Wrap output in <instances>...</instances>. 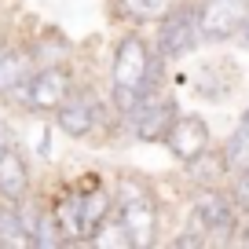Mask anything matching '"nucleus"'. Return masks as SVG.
Returning <instances> with one entry per match:
<instances>
[{
  "label": "nucleus",
  "instance_id": "obj_22",
  "mask_svg": "<svg viewBox=\"0 0 249 249\" xmlns=\"http://www.w3.org/2000/svg\"><path fill=\"white\" fill-rule=\"evenodd\" d=\"M238 40L249 48V15H246V22H242V30H238Z\"/></svg>",
  "mask_w": 249,
  "mask_h": 249
},
{
  "label": "nucleus",
  "instance_id": "obj_23",
  "mask_svg": "<svg viewBox=\"0 0 249 249\" xmlns=\"http://www.w3.org/2000/svg\"><path fill=\"white\" fill-rule=\"evenodd\" d=\"M242 121H246V124H249V110H246V114H242Z\"/></svg>",
  "mask_w": 249,
  "mask_h": 249
},
{
  "label": "nucleus",
  "instance_id": "obj_14",
  "mask_svg": "<svg viewBox=\"0 0 249 249\" xmlns=\"http://www.w3.org/2000/svg\"><path fill=\"white\" fill-rule=\"evenodd\" d=\"M0 249H33L30 227H26L18 205H11V202H0Z\"/></svg>",
  "mask_w": 249,
  "mask_h": 249
},
{
  "label": "nucleus",
  "instance_id": "obj_17",
  "mask_svg": "<svg viewBox=\"0 0 249 249\" xmlns=\"http://www.w3.org/2000/svg\"><path fill=\"white\" fill-rule=\"evenodd\" d=\"M224 161H227V172H238V169H249V124L242 121L231 136L224 140Z\"/></svg>",
  "mask_w": 249,
  "mask_h": 249
},
{
  "label": "nucleus",
  "instance_id": "obj_9",
  "mask_svg": "<svg viewBox=\"0 0 249 249\" xmlns=\"http://www.w3.org/2000/svg\"><path fill=\"white\" fill-rule=\"evenodd\" d=\"M33 191H37V187H33L30 154H26L18 143H8V147L0 150V202L22 205Z\"/></svg>",
  "mask_w": 249,
  "mask_h": 249
},
{
  "label": "nucleus",
  "instance_id": "obj_20",
  "mask_svg": "<svg viewBox=\"0 0 249 249\" xmlns=\"http://www.w3.org/2000/svg\"><path fill=\"white\" fill-rule=\"evenodd\" d=\"M234 242H238V246H249V213L238 216V234H234Z\"/></svg>",
  "mask_w": 249,
  "mask_h": 249
},
{
  "label": "nucleus",
  "instance_id": "obj_15",
  "mask_svg": "<svg viewBox=\"0 0 249 249\" xmlns=\"http://www.w3.org/2000/svg\"><path fill=\"white\" fill-rule=\"evenodd\" d=\"M88 249H132V238H128V231H124L121 216H117V209L110 213L107 220H103L99 227H95L92 234H88L85 242Z\"/></svg>",
  "mask_w": 249,
  "mask_h": 249
},
{
  "label": "nucleus",
  "instance_id": "obj_2",
  "mask_svg": "<svg viewBox=\"0 0 249 249\" xmlns=\"http://www.w3.org/2000/svg\"><path fill=\"white\" fill-rule=\"evenodd\" d=\"M114 209L121 216L128 238H132V249L158 246L161 209H158V195H154L147 176H140V172H117L114 176Z\"/></svg>",
  "mask_w": 249,
  "mask_h": 249
},
{
  "label": "nucleus",
  "instance_id": "obj_8",
  "mask_svg": "<svg viewBox=\"0 0 249 249\" xmlns=\"http://www.w3.org/2000/svg\"><path fill=\"white\" fill-rule=\"evenodd\" d=\"M249 15V0H202L198 4V26H202V40H231L238 37L242 22Z\"/></svg>",
  "mask_w": 249,
  "mask_h": 249
},
{
  "label": "nucleus",
  "instance_id": "obj_1",
  "mask_svg": "<svg viewBox=\"0 0 249 249\" xmlns=\"http://www.w3.org/2000/svg\"><path fill=\"white\" fill-rule=\"evenodd\" d=\"M165 70H169V62L154 52V44L140 33V26L121 33L114 40V55H110V88H107L114 114L124 117L143 95L165 88Z\"/></svg>",
  "mask_w": 249,
  "mask_h": 249
},
{
  "label": "nucleus",
  "instance_id": "obj_21",
  "mask_svg": "<svg viewBox=\"0 0 249 249\" xmlns=\"http://www.w3.org/2000/svg\"><path fill=\"white\" fill-rule=\"evenodd\" d=\"M11 33H15V26H11V18H8V11L0 8V40H4V37H11Z\"/></svg>",
  "mask_w": 249,
  "mask_h": 249
},
{
  "label": "nucleus",
  "instance_id": "obj_5",
  "mask_svg": "<svg viewBox=\"0 0 249 249\" xmlns=\"http://www.w3.org/2000/svg\"><path fill=\"white\" fill-rule=\"evenodd\" d=\"M176 114H179L176 95L158 88V92L143 95L124 117H117V136L124 143H161L169 124L176 121Z\"/></svg>",
  "mask_w": 249,
  "mask_h": 249
},
{
  "label": "nucleus",
  "instance_id": "obj_18",
  "mask_svg": "<svg viewBox=\"0 0 249 249\" xmlns=\"http://www.w3.org/2000/svg\"><path fill=\"white\" fill-rule=\"evenodd\" d=\"M110 15L124 26H143V22H154L150 18V4L147 0H110Z\"/></svg>",
  "mask_w": 249,
  "mask_h": 249
},
{
  "label": "nucleus",
  "instance_id": "obj_13",
  "mask_svg": "<svg viewBox=\"0 0 249 249\" xmlns=\"http://www.w3.org/2000/svg\"><path fill=\"white\" fill-rule=\"evenodd\" d=\"M227 176L231 172H227V161H224V150L220 147H209V150H202L198 158L187 161V179L195 187H220Z\"/></svg>",
  "mask_w": 249,
  "mask_h": 249
},
{
  "label": "nucleus",
  "instance_id": "obj_6",
  "mask_svg": "<svg viewBox=\"0 0 249 249\" xmlns=\"http://www.w3.org/2000/svg\"><path fill=\"white\" fill-rule=\"evenodd\" d=\"M205 234V246H231L238 234V205L231 191L224 187H198L195 205H191V224Z\"/></svg>",
  "mask_w": 249,
  "mask_h": 249
},
{
  "label": "nucleus",
  "instance_id": "obj_19",
  "mask_svg": "<svg viewBox=\"0 0 249 249\" xmlns=\"http://www.w3.org/2000/svg\"><path fill=\"white\" fill-rule=\"evenodd\" d=\"M172 246H176V249H202L205 246V234L195 231V227H183V231L172 238Z\"/></svg>",
  "mask_w": 249,
  "mask_h": 249
},
{
  "label": "nucleus",
  "instance_id": "obj_4",
  "mask_svg": "<svg viewBox=\"0 0 249 249\" xmlns=\"http://www.w3.org/2000/svg\"><path fill=\"white\" fill-rule=\"evenodd\" d=\"M55 128L70 140H92V136H117V114L110 107V95L99 92L95 85H81L66 95L59 110L52 114Z\"/></svg>",
  "mask_w": 249,
  "mask_h": 249
},
{
  "label": "nucleus",
  "instance_id": "obj_12",
  "mask_svg": "<svg viewBox=\"0 0 249 249\" xmlns=\"http://www.w3.org/2000/svg\"><path fill=\"white\" fill-rule=\"evenodd\" d=\"M48 205H52L55 220H59L62 246H85V220H81V195H77V187H73V183L59 187L55 195H48Z\"/></svg>",
  "mask_w": 249,
  "mask_h": 249
},
{
  "label": "nucleus",
  "instance_id": "obj_10",
  "mask_svg": "<svg viewBox=\"0 0 249 249\" xmlns=\"http://www.w3.org/2000/svg\"><path fill=\"white\" fill-rule=\"evenodd\" d=\"M165 147H169V154L176 158V161H191V158H198L202 150L213 147V132L209 124H205V117L198 114H176V121L169 124V132H165Z\"/></svg>",
  "mask_w": 249,
  "mask_h": 249
},
{
  "label": "nucleus",
  "instance_id": "obj_3",
  "mask_svg": "<svg viewBox=\"0 0 249 249\" xmlns=\"http://www.w3.org/2000/svg\"><path fill=\"white\" fill-rule=\"evenodd\" d=\"M77 88V70H73V59H59V62H44L18 88H11L8 99L0 107L8 110H22V114H48L66 103V95Z\"/></svg>",
  "mask_w": 249,
  "mask_h": 249
},
{
  "label": "nucleus",
  "instance_id": "obj_16",
  "mask_svg": "<svg viewBox=\"0 0 249 249\" xmlns=\"http://www.w3.org/2000/svg\"><path fill=\"white\" fill-rule=\"evenodd\" d=\"M30 246H33V249H59V246H62L59 220H55V213H52V205H48V198H44V205H40L37 220L30 224Z\"/></svg>",
  "mask_w": 249,
  "mask_h": 249
},
{
  "label": "nucleus",
  "instance_id": "obj_7",
  "mask_svg": "<svg viewBox=\"0 0 249 249\" xmlns=\"http://www.w3.org/2000/svg\"><path fill=\"white\" fill-rule=\"evenodd\" d=\"M154 52L161 55L165 62H179L187 59L191 52L202 48V26H198V4L191 0H176L161 18H158V30H154Z\"/></svg>",
  "mask_w": 249,
  "mask_h": 249
},
{
  "label": "nucleus",
  "instance_id": "obj_11",
  "mask_svg": "<svg viewBox=\"0 0 249 249\" xmlns=\"http://www.w3.org/2000/svg\"><path fill=\"white\" fill-rule=\"evenodd\" d=\"M33 70H37V62H33L30 40H22V37L11 33V37L0 44V103L8 99V92L18 88Z\"/></svg>",
  "mask_w": 249,
  "mask_h": 249
}]
</instances>
